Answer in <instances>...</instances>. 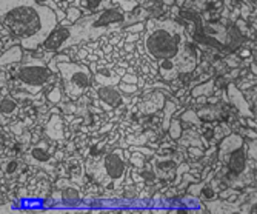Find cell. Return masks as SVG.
Listing matches in <instances>:
<instances>
[{
    "label": "cell",
    "mask_w": 257,
    "mask_h": 214,
    "mask_svg": "<svg viewBox=\"0 0 257 214\" xmlns=\"http://www.w3.org/2000/svg\"><path fill=\"white\" fill-rule=\"evenodd\" d=\"M0 20L2 28L28 51L42 46L59 23L56 11L37 0H2Z\"/></svg>",
    "instance_id": "1"
},
{
    "label": "cell",
    "mask_w": 257,
    "mask_h": 214,
    "mask_svg": "<svg viewBox=\"0 0 257 214\" xmlns=\"http://www.w3.org/2000/svg\"><path fill=\"white\" fill-rule=\"evenodd\" d=\"M144 45L154 60H173L186 46L185 28L174 20H151L147 25Z\"/></svg>",
    "instance_id": "2"
},
{
    "label": "cell",
    "mask_w": 257,
    "mask_h": 214,
    "mask_svg": "<svg viewBox=\"0 0 257 214\" xmlns=\"http://www.w3.org/2000/svg\"><path fill=\"white\" fill-rule=\"evenodd\" d=\"M125 20H126L125 11L117 8H108L86 19H82L77 22V25H71V39L68 42V46L85 39L100 37L103 33L109 31L111 28L125 23Z\"/></svg>",
    "instance_id": "3"
},
{
    "label": "cell",
    "mask_w": 257,
    "mask_h": 214,
    "mask_svg": "<svg viewBox=\"0 0 257 214\" xmlns=\"http://www.w3.org/2000/svg\"><path fill=\"white\" fill-rule=\"evenodd\" d=\"M16 79L20 83V88L34 96L46 85L54 82V74L53 69L46 66L40 59H33L25 63H19L16 68Z\"/></svg>",
    "instance_id": "4"
},
{
    "label": "cell",
    "mask_w": 257,
    "mask_h": 214,
    "mask_svg": "<svg viewBox=\"0 0 257 214\" xmlns=\"http://www.w3.org/2000/svg\"><path fill=\"white\" fill-rule=\"evenodd\" d=\"M57 69L63 80L65 94L71 100L80 99L86 92V89L91 86V71L88 66L66 60L59 62Z\"/></svg>",
    "instance_id": "5"
},
{
    "label": "cell",
    "mask_w": 257,
    "mask_h": 214,
    "mask_svg": "<svg viewBox=\"0 0 257 214\" xmlns=\"http://www.w3.org/2000/svg\"><path fill=\"white\" fill-rule=\"evenodd\" d=\"M103 171L105 174L114 180V182H120L126 173V160L123 159V151L122 150H114L111 153H108L103 157L102 162Z\"/></svg>",
    "instance_id": "6"
},
{
    "label": "cell",
    "mask_w": 257,
    "mask_h": 214,
    "mask_svg": "<svg viewBox=\"0 0 257 214\" xmlns=\"http://www.w3.org/2000/svg\"><path fill=\"white\" fill-rule=\"evenodd\" d=\"M222 162L226 163L228 177H232V179L240 177V176L246 171V166H248L245 145H240V147H237L236 150H232L231 153H228V154L222 159Z\"/></svg>",
    "instance_id": "7"
},
{
    "label": "cell",
    "mask_w": 257,
    "mask_h": 214,
    "mask_svg": "<svg viewBox=\"0 0 257 214\" xmlns=\"http://www.w3.org/2000/svg\"><path fill=\"white\" fill-rule=\"evenodd\" d=\"M71 39V27H57L50 37L46 39V42L42 45L43 50L46 53H54V51H60L65 46H68V42Z\"/></svg>",
    "instance_id": "8"
},
{
    "label": "cell",
    "mask_w": 257,
    "mask_h": 214,
    "mask_svg": "<svg viewBox=\"0 0 257 214\" xmlns=\"http://www.w3.org/2000/svg\"><path fill=\"white\" fill-rule=\"evenodd\" d=\"M167 105V99L163 96V92L160 91H151L142 97V100L139 102L137 110L142 114H154L160 111L163 106Z\"/></svg>",
    "instance_id": "9"
},
{
    "label": "cell",
    "mask_w": 257,
    "mask_h": 214,
    "mask_svg": "<svg viewBox=\"0 0 257 214\" xmlns=\"http://www.w3.org/2000/svg\"><path fill=\"white\" fill-rule=\"evenodd\" d=\"M97 96H99V100H100L103 110H106V111L117 108L122 103V94L114 85H102L97 89Z\"/></svg>",
    "instance_id": "10"
},
{
    "label": "cell",
    "mask_w": 257,
    "mask_h": 214,
    "mask_svg": "<svg viewBox=\"0 0 257 214\" xmlns=\"http://www.w3.org/2000/svg\"><path fill=\"white\" fill-rule=\"evenodd\" d=\"M23 59V51L22 46L16 45L11 46V48L5 50V53L2 54V68H7L10 65H19Z\"/></svg>",
    "instance_id": "11"
},
{
    "label": "cell",
    "mask_w": 257,
    "mask_h": 214,
    "mask_svg": "<svg viewBox=\"0 0 257 214\" xmlns=\"http://www.w3.org/2000/svg\"><path fill=\"white\" fill-rule=\"evenodd\" d=\"M240 145H243L242 137L237 136V134H229L225 140H222V144H220V150H219V157H220V160H222L228 153H231L232 150H236V148L240 147Z\"/></svg>",
    "instance_id": "12"
},
{
    "label": "cell",
    "mask_w": 257,
    "mask_h": 214,
    "mask_svg": "<svg viewBox=\"0 0 257 214\" xmlns=\"http://www.w3.org/2000/svg\"><path fill=\"white\" fill-rule=\"evenodd\" d=\"M46 134L56 140L63 137V122L59 114H54L48 121V124H46Z\"/></svg>",
    "instance_id": "13"
},
{
    "label": "cell",
    "mask_w": 257,
    "mask_h": 214,
    "mask_svg": "<svg viewBox=\"0 0 257 214\" xmlns=\"http://www.w3.org/2000/svg\"><path fill=\"white\" fill-rule=\"evenodd\" d=\"M222 114V108L219 105H206L203 108H200L197 111V116L200 117V121L203 122H213V121H219Z\"/></svg>",
    "instance_id": "14"
},
{
    "label": "cell",
    "mask_w": 257,
    "mask_h": 214,
    "mask_svg": "<svg viewBox=\"0 0 257 214\" xmlns=\"http://www.w3.org/2000/svg\"><path fill=\"white\" fill-rule=\"evenodd\" d=\"M159 73L163 79H167V80H171V79H176L179 76V71L174 65L173 60H162L159 62Z\"/></svg>",
    "instance_id": "15"
},
{
    "label": "cell",
    "mask_w": 257,
    "mask_h": 214,
    "mask_svg": "<svg viewBox=\"0 0 257 214\" xmlns=\"http://www.w3.org/2000/svg\"><path fill=\"white\" fill-rule=\"evenodd\" d=\"M62 196H63L62 197L63 202L69 203V205H74V203H77L80 200V194H79L77 189H74V188H66L65 191L62 193Z\"/></svg>",
    "instance_id": "16"
},
{
    "label": "cell",
    "mask_w": 257,
    "mask_h": 214,
    "mask_svg": "<svg viewBox=\"0 0 257 214\" xmlns=\"http://www.w3.org/2000/svg\"><path fill=\"white\" fill-rule=\"evenodd\" d=\"M16 110H17V103L13 97H10V96L2 97V114L4 116H11L16 113Z\"/></svg>",
    "instance_id": "17"
},
{
    "label": "cell",
    "mask_w": 257,
    "mask_h": 214,
    "mask_svg": "<svg viewBox=\"0 0 257 214\" xmlns=\"http://www.w3.org/2000/svg\"><path fill=\"white\" fill-rule=\"evenodd\" d=\"M31 156L36 159V160H48L50 159V153L46 151V144H39L37 147H34L31 150Z\"/></svg>",
    "instance_id": "18"
},
{
    "label": "cell",
    "mask_w": 257,
    "mask_h": 214,
    "mask_svg": "<svg viewBox=\"0 0 257 214\" xmlns=\"http://www.w3.org/2000/svg\"><path fill=\"white\" fill-rule=\"evenodd\" d=\"M168 133H170L171 139H174V140L180 139L183 136V130H182V125H180V121H176V119H174V121H171Z\"/></svg>",
    "instance_id": "19"
},
{
    "label": "cell",
    "mask_w": 257,
    "mask_h": 214,
    "mask_svg": "<svg viewBox=\"0 0 257 214\" xmlns=\"http://www.w3.org/2000/svg\"><path fill=\"white\" fill-rule=\"evenodd\" d=\"M208 4V0H185V7L190 8L193 11H200L205 8V5Z\"/></svg>",
    "instance_id": "20"
},
{
    "label": "cell",
    "mask_w": 257,
    "mask_h": 214,
    "mask_svg": "<svg viewBox=\"0 0 257 214\" xmlns=\"http://www.w3.org/2000/svg\"><path fill=\"white\" fill-rule=\"evenodd\" d=\"M213 86H214V83H213V82H208V83L199 85V86H196V88L193 89V96H194V97H197L199 94H209V92L213 91Z\"/></svg>",
    "instance_id": "21"
},
{
    "label": "cell",
    "mask_w": 257,
    "mask_h": 214,
    "mask_svg": "<svg viewBox=\"0 0 257 214\" xmlns=\"http://www.w3.org/2000/svg\"><path fill=\"white\" fill-rule=\"evenodd\" d=\"M48 100L53 103H59L62 100V88L60 86H54L50 92H48Z\"/></svg>",
    "instance_id": "22"
},
{
    "label": "cell",
    "mask_w": 257,
    "mask_h": 214,
    "mask_svg": "<svg viewBox=\"0 0 257 214\" xmlns=\"http://www.w3.org/2000/svg\"><path fill=\"white\" fill-rule=\"evenodd\" d=\"M100 4H102V0H80V2H79V5L83 7L88 11H92V10L99 8Z\"/></svg>",
    "instance_id": "23"
},
{
    "label": "cell",
    "mask_w": 257,
    "mask_h": 214,
    "mask_svg": "<svg viewBox=\"0 0 257 214\" xmlns=\"http://www.w3.org/2000/svg\"><path fill=\"white\" fill-rule=\"evenodd\" d=\"M66 17H68V20L71 22V23H74V22H79V17H80V10H79V8H76V7L68 8V11H66Z\"/></svg>",
    "instance_id": "24"
},
{
    "label": "cell",
    "mask_w": 257,
    "mask_h": 214,
    "mask_svg": "<svg viewBox=\"0 0 257 214\" xmlns=\"http://www.w3.org/2000/svg\"><path fill=\"white\" fill-rule=\"evenodd\" d=\"M119 5L122 7L125 13H131L137 7V2L136 0H119Z\"/></svg>",
    "instance_id": "25"
},
{
    "label": "cell",
    "mask_w": 257,
    "mask_h": 214,
    "mask_svg": "<svg viewBox=\"0 0 257 214\" xmlns=\"http://www.w3.org/2000/svg\"><path fill=\"white\" fill-rule=\"evenodd\" d=\"M183 121H188L190 124H194V125H200V117L197 114H194L193 111H188L182 116Z\"/></svg>",
    "instance_id": "26"
},
{
    "label": "cell",
    "mask_w": 257,
    "mask_h": 214,
    "mask_svg": "<svg viewBox=\"0 0 257 214\" xmlns=\"http://www.w3.org/2000/svg\"><path fill=\"white\" fill-rule=\"evenodd\" d=\"M17 168H19V162L17 160H10L7 163V166H5V173L8 176H11V174H14L17 171Z\"/></svg>",
    "instance_id": "27"
},
{
    "label": "cell",
    "mask_w": 257,
    "mask_h": 214,
    "mask_svg": "<svg viewBox=\"0 0 257 214\" xmlns=\"http://www.w3.org/2000/svg\"><path fill=\"white\" fill-rule=\"evenodd\" d=\"M167 111H165V121H163V128H167L168 127V121H170V116H171V113H173V110L176 108V105L174 103H171V102H167Z\"/></svg>",
    "instance_id": "28"
},
{
    "label": "cell",
    "mask_w": 257,
    "mask_h": 214,
    "mask_svg": "<svg viewBox=\"0 0 257 214\" xmlns=\"http://www.w3.org/2000/svg\"><path fill=\"white\" fill-rule=\"evenodd\" d=\"M120 91H123V92H128V94H133V92H136L137 91V86H136V83H122L120 85Z\"/></svg>",
    "instance_id": "29"
},
{
    "label": "cell",
    "mask_w": 257,
    "mask_h": 214,
    "mask_svg": "<svg viewBox=\"0 0 257 214\" xmlns=\"http://www.w3.org/2000/svg\"><path fill=\"white\" fill-rule=\"evenodd\" d=\"M131 160H133V163H134L136 166H144V165H145V157H144L142 154H134V156L131 157Z\"/></svg>",
    "instance_id": "30"
},
{
    "label": "cell",
    "mask_w": 257,
    "mask_h": 214,
    "mask_svg": "<svg viewBox=\"0 0 257 214\" xmlns=\"http://www.w3.org/2000/svg\"><path fill=\"white\" fill-rule=\"evenodd\" d=\"M144 30H147V25H144V23H136V25L126 28L128 33H139V31H144Z\"/></svg>",
    "instance_id": "31"
},
{
    "label": "cell",
    "mask_w": 257,
    "mask_h": 214,
    "mask_svg": "<svg viewBox=\"0 0 257 214\" xmlns=\"http://www.w3.org/2000/svg\"><path fill=\"white\" fill-rule=\"evenodd\" d=\"M203 196H205L206 199H213V197H214V191H213L211 188H205V189H203Z\"/></svg>",
    "instance_id": "32"
},
{
    "label": "cell",
    "mask_w": 257,
    "mask_h": 214,
    "mask_svg": "<svg viewBox=\"0 0 257 214\" xmlns=\"http://www.w3.org/2000/svg\"><path fill=\"white\" fill-rule=\"evenodd\" d=\"M122 80H123L125 83H126V82H128V83H136V82H137V77H134V76H125Z\"/></svg>",
    "instance_id": "33"
},
{
    "label": "cell",
    "mask_w": 257,
    "mask_h": 214,
    "mask_svg": "<svg viewBox=\"0 0 257 214\" xmlns=\"http://www.w3.org/2000/svg\"><path fill=\"white\" fill-rule=\"evenodd\" d=\"M176 2V0H163V4H165V5H173Z\"/></svg>",
    "instance_id": "34"
},
{
    "label": "cell",
    "mask_w": 257,
    "mask_h": 214,
    "mask_svg": "<svg viewBox=\"0 0 257 214\" xmlns=\"http://www.w3.org/2000/svg\"><path fill=\"white\" fill-rule=\"evenodd\" d=\"M137 39V36L136 34H133V36H130L128 39H126V42H133V40H136Z\"/></svg>",
    "instance_id": "35"
},
{
    "label": "cell",
    "mask_w": 257,
    "mask_h": 214,
    "mask_svg": "<svg viewBox=\"0 0 257 214\" xmlns=\"http://www.w3.org/2000/svg\"><path fill=\"white\" fill-rule=\"evenodd\" d=\"M176 2H177L179 7H183V5H185V0H176Z\"/></svg>",
    "instance_id": "36"
}]
</instances>
